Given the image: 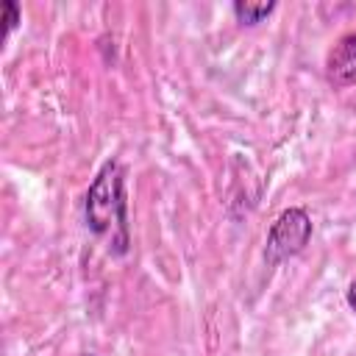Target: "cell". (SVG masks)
Listing matches in <instances>:
<instances>
[{
    "instance_id": "obj_1",
    "label": "cell",
    "mask_w": 356,
    "mask_h": 356,
    "mask_svg": "<svg viewBox=\"0 0 356 356\" xmlns=\"http://www.w3.org/2000/svg\"><path fill=\"white\" fill-rule=\"evenodd\" d=\"M86 228L100 236L111 253L128 250V203H125V170L120 161H106L86 189L83 200Z\"/></svg>"
},
{
    "instance_id": "obj_2",
    "label": "cell",
    "mask_w": 356,
    "mask_h": 356,
    "mask_svg": "<svg viewBox=\"0 0 356 356\" xmlns=\"http://www.w3.org/2000/svg\"><path fill=\"white\" fill-rule=\"evenodd\" d=\"M309 239H312V217L306 214V209H286L270 225L267 245H264V261L270 267H278L281 261L298 256Z\"/></svg>"
},
{
    "instance_id": "obj_3",
    "label": "cell",
    "mask_w": 356,
    "mask_h": 356,
    "mask_svg": "<svg viewBox=\"0 0 356 356\" xmlns=\"http://www.w3.org/2000/svg\"><path fill=\"white\" fill-rule=\"evenodd\" d=\"M325 75L334 86H356V31L334 44L325 58Z\"/></svg>"
},
{
    "instance_id": "obj_4",
    "label": "cell",
    "mask_w": 356,
    "mask_h": 356,
    "mask_svg": "<svg viewBox=\"0 0 356 356\" xmlns=\"http://www.w3.org/2000/svg\"><path fill=\"white\" fill-rule=\"evenodd\" d=\"M231 8H234V14L242 25H256V22H261L264 17H270L275 11V3H242L239 0Z\"/></svg>"
},
{
    "instance_id": "obj_5",
    "label": "cell",
    "mask_w": 356,
    "mask_h": 356,
    "mask_svg": "<svg viewBox=\"0 0 356 356\" xmlns=\"http://www.w3.org/2000/svg\"><path fill=\"white\" fill-rule=\"evenodd\" d=\"M3 22H6V33H11L19 22V6L14 0H6L3 3Z\"/></svg>"
},
{
    "instance_id": "obj_6",
    "label": "cell",
    "mask_w": 356,
    "mask_h": 356,
    "mask_svg": "<svg viewBox=\"0 0 356 356\" xmlns=\"http://www.w3.org/2000/svg\"><path fill=\"white\" fill-rule=\"evenodd\" d=\"M348 306L356 312V278L350 281V286H348Z\"/></svg>"
},
{
    "instance_id": "obj_7",
    "label": "cell",
    "mask_w": 356,
    "mask_h": 356,
    "mask_svg": "<svg viewBox=\"0 0 356 356\" xmlns=\"http://www.w3.org/2000/svg\"><path fill=\"white\" fill-rule=\"evenodd\" d=\"M83 356H95V353H83Z\"/></svg>"
}]
</instances>
